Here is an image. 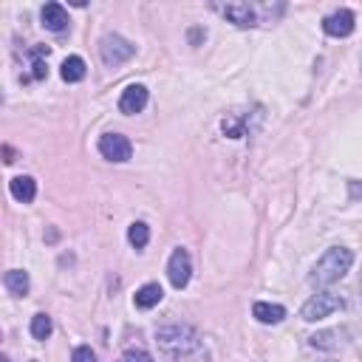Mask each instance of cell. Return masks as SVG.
<instances>
[{
  "mask_svg": "<svg viewBox=\"0 0 362 362\" xmlns=\"http://www.w3.org/2000/svg\"><path fill=\"white\" fill-rule=\"evenodd\" d=\"M156 342L164 354L170 356H192L201 351V334L192 325L184 322H173V325H161L156 328Z\"/></svg>",
  "mask_w": 362,
  "mask_h": 362,
  "instance_id": "6da1fadb",
  "label": "cell"
},
{
  "mask_svg": "<svg viewBox=\"0 0 362 362\" xmlns=\"http://www.w3.org/2000/svg\"><path fill=\"white\" fill-rule=\"evenodd\" d=\"M354 266V252L345 249V246H331L325 249V255L314 263L311 274H308V283L311 286H331L337 280H342Z\"/></svg>",
  "mask_w": 362,
  "mask_h": 362,
  "instance_id": "7a4b0ae2",
  "label": "cell"
},
{
  "mask_svg": "<svg viewBox=\"0 0 362 362\" xmlns=\"http://www.w3.org/2000/svg\"><path fill=\"white\" fill-rule=\"evenodd\" d=\"M342 305H345V300H342L339 294L317 291L314 297H308V300L303 303L300 317H303L305 322H317V320H322V317H331V314H334V311H339Z\"/></svg>",
  "mask_w": 362,
  "mask_h": 362,
  "instance_id": "3957f363",
  "label": "cell"
},
{
  "mask_svg": "<svg viewBox=\"0 0 362 362\" xmlns=\"http://www.w3.org/2000/svg\"><path fill=\"white\" fill-rule=\"evenodd\" d=\"M133 54H136V45H133L130 40H124L122 34H105V37L99 40V57H102V62L110 65V68L127 62Z\"/></svg>",
  "mask_w": 362,
  "mask_h": 362,
  "instance_id": "277c9868",
  "label": "cell"
},
{
  "mask_svg": "<svg viewBox=\"0 0 362 362\" xmlns=\"http://www.w3.org/2000/svg\"><path fill=\"white\" fill-rule=\"evenodd\" d=\"M99 153H102V158L122 164V161H130L133 144H130V139L122 136V133H105V136H99Z\"/></svg>",
  "mask_w": 362,
  "mask_h": 362,
  "instance_id": "5b68a950",
  "label": "cell"
},
{
  "mask_svg": "<svg viewBox=\"0 0 362 362\" xmlns=\"http://www.w3.org/2000/svg\"><path fill=\"white\" fill-rule=\"evenodd\" d=\"M189 274H192V257L184 246H175L167 260V277H170L173 288H184L189 283Z\"/></svg>",
  "mask_w": 362,
  "mask_h": 362,
  "instance_id": "8992f818",
  "label": "cell"
},
{
  "mask_svg": "<svg viewBox=\"0 0 362 362\" xmlns=\"http://www.w3.org/2000/svg\"><path fill=\"white\" fill-rule=\"evenodd\" d=\"M356 28V14L351 8H337L322 20V31L328 37H351Z\"/></svg>",
  "mask_w": 362,
  "mask_h": 362,
  "instance_id": "52a82bcc",
  "label": "cell"
},
{
  "mask_svg": "<svg viewBox=\"0 0 362 362\" xmlns=\"http://www.w3.org/2000/svg\"><path fill=\"white\" fill-rule=\"evenodd\" d=\"M147 99H150V90H147L141 82H133V85H127V88L122 90V96H119V110H122L124 116L141 113V110L147 107Z\"/></svg>",
  "mask_w": 362,
  "mask_h": 362,
  "instance_id": "ba28073f",
  "label": "cell"
},
{
  "mask_svg": "<svg viewBox=\"0 0 362 362\" xmlns=\"http://www.w3.org/2000/svg\"><path fill=\"white\" fill-rule=\"evenodd\" d=\"M218 11L229 23H235L238 28H255L257 25V11L249 3H226V6H218Z\"/></svg>",
  "mask_w": 362,
  "mask_h": 362,
  "instance_id": "9c48e42d",
  "label": "cell"
},
{
  "mask_svg": "<svg viewBox=\"0 0 362 362\" xmlns=\"http://www.w3.org/2000/svg\"><path fill=\"white\" fill-rule=\"evenodd\" d=\"M308 342L317 351H339L348 342V331H342V328H325V331H317Z\"/></svg>",
  "mask_w": 362,
  "mask_h": 362,
  "instance_id": "30bf717a",
  "label": "cell"
},
{
  "mask_svg": "<svg viewBox=\"0 0 362 362\" xmlns=\"http://www.w3.org/2000/svg\"><path fill=\"white\" fill-rule=\"evenodd\" d=\"M8 192H11L14 201L31 204V201L37 198V181H34L31 175H14V178L8 181Z\"/></svg>",
  "mask_w": 362,
  "mask_h": 362,
  "instance_id": "8fae6325",
  "label": "cell"
},
{
  "mask_svg": "<svg viewBox=\"0 0 362 362\" xmlns=\"http://www.w3.org/2000/svg\"><path fill=\"white\" fill-rule=\"evenodd\" d=\"M252 317H255L257 322H263V325H277V322H283L286 308H283L280 303H266V300H257V303L252 305Z\"/></svg>",
  "mask_w": 362,
  "mask_h": 362,
  "instance_id": "7c38bea8",
  "label": "cell"
},
{
  "mask_svg": "<svg viewBox=\"0 0 362 362\" xmlns=\"http://www.w3.org/2000/svg\"><path fill=\"white\" fill-rule=\"evenodd\" d=\"M40 20L48 31H65L68 25V11L59 6V3H45L42 11H40Z\"/></svg>",
  "mask_w": 362,
  "mask_h": 362,
  "instance_id": "4fadbf2b",
  "label": "cell"
},
{
  "mask_svg": "<svg viewBox=\"0 0 362 362\" xmlns=\"http://www.w3.org/2000/svg\"><path fill=\"white\" fill-rule=\"evenodd\" d=\"M3 286H6L8 294H14V297H25L28 288H31L28 272H23V269H8V272L3 274Z\"/></svg>",
  "mask_w": 362,
  "mask_h": 362,
  "instance_id": "5bb4252c",
  "label": "cell"
},
{
  "mask_svg": "<svg viewBox=\"0 0 362 362\" xmlns=\"http://www.w3.org/2000/svg\"><path fill=\"white\" fill-rule=\"evenodd\" d=\"M85 74H88V65H85V59L76 57V54H74V57H65L62 65H59V76H62L65 82H82Z\"/></svg>",
  "mask_w": 362,
  "mask_h": 362,
  "instance_id": "9a60e30c",
  "label": "cell"
},
{
  "mask_svg": "<svg viewBox=\"0 0 362 362\" xmlns=\"http://www.w3.org/2000/svg\"><path fill=\"white\" fill-rule=\"evenodd\" d=\"M161 297H164V291H161V286L158 283H144L136 294H133V303H136V308H153V305H158L161 303Z\"/></svg>",
  "mask_w": 362,
  "mask_h": 362,
  "instance_id": "2e32d148",
  "label": "cell"
},
{
  "mask_svg": "<svg viewBox=\"0 0 362 362\" xmlns=\"http://www.w3.org/2000/svg\"><path fill=\"white\" fill-rule=\"evenodd\" d=\"M28 331H31V337L37 339V342H45L48 337H51V331H54V322H51V317L48 314H34L31 317V325H28Z\"/></svg>",
  "mask_w": 362,
  "mask_h": 362,
  "instance_id": "e0dca14e",
  "label": "cell"
},
{
  "mask_svg": "<svg viewBox=\"0 0 362 362\" xmlns=\"http://www.w3.org/2000/svg\"><path fill=\"white\" fill-rule=\"evenodd\" d=\"M127 240H130L133 249H144V246L150 243V226H147L144 221H133V223L127 226Z\"/></svg>",
  "mask_w": 362,
  "mask_h": 362,
  "instance_id": "ac0fdd59",
  "label": "cell"
},
{
  "mask_svg": "<svg viewBox=\"0 0 362 362\" xmlns=\"http://www.w3.org/2000/svg\"><path fill=\"white\" fill-rule=\"evenodd\" d=\"M31 57H34V62H31V79H45L48 76V65H45L48 48L45 45H37V48H31Z\"/></svg>",
  "mask_w": 362,
  "mask_h": 362,
  "instance_id": "d6986e66",
  "label": "cell"
},
{
  "mask_svg": "<svg viewBox=\"0 0 362 362\" xmlns=\"http://www.w3.org/2000/svg\"><path fill=\"white\" fill-rule=\"evenodd\" d=\"M119 362H153V356H150L147 351H141V348H130V351L122 354Z\"/></svg>",
  "mask_w": 362,
  "mask_h": 362,
  "instance_id": "ffe728a7",
  "label": "cell"
},
{
  "mask_svg": "<svg viewBox=\"0 0 362 362\" xmlns=\"http://www.w3.org/2000/svg\"><path fill=\"white\" fill-rule=\"evenodd\" d=\"M71 362H96V354L90 351V345H79V348H74Z\"/></svg>",
  "mask_w": 362,
  "mask_h": 362,
  "instance_id": "44dd1931",
  "label": "cell"
},
{
  "mask_svg": "<svg viewBox=\"0 0 362 362\" xmlns=\"http://www.w3.org/2000/svg\"><path fill=\"white\" fill-rule=\"evenodd\" d=\"M322 362H334V359H322Z\"/></svg>",
  "mask_w": 362,
  "mask_h": 362,
  "instance_id": "7402d4cb",
  "label": "cell"
}]
</instances>
